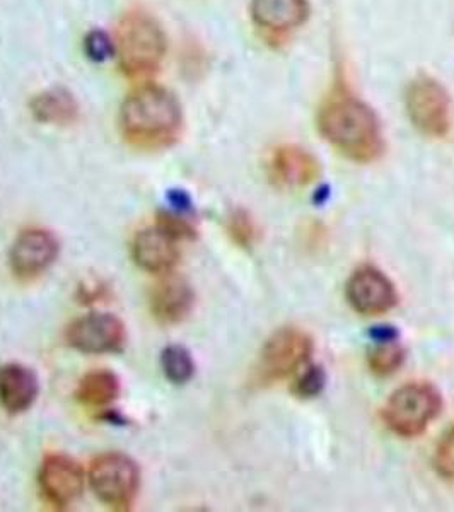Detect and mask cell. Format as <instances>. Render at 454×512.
<instances>
[{"mask_svg":"<svg viewBox=\"0 0 454 512\" xmlns=\"http://www.w3.org/2000/svg\"><path fill=\"white\" fill-rule=\"evenodd\" d=\"M318 130L333 149L356 163H373L385 152L376 113L344 86H337L321 103Z\"/></svg>","mask_w":454,"mask_h":512,"instance_id":"1","label":"cell"},{"mask_svg":"<svg viewBox=\"0 0 454 512\" xmlns=\"http://www.w3.org/2000/svg\"><path fill=\"white\" fill-rule=\"evenodd\" d=\"M118 123L130 146L142 151H161L180 140L183 110L168 89L144 86L123 101Z\"/></svg>","mask_w":454,"mask_h":512,"instance_id":"2","label":"cell"},{"mask_svg":"<svg viewBox=\"0 0 454 512\" xmlns=\"http://www.w3.org/2000/svg\"><path fill=\"white\" fill-rule=\"evenodd\" d=\"M168 41L163 26L151 12L134 7L123 14L115 36L118 65L130 79L154 76L166 57Z\"/></svg>","mask_w":454,"mask_h":512,"instance_id":"3","label":"cell"},{"mask_svg":"<svg viewBox=\"0 0 454 512\" xmlns=\"http://www.w3.org/2000/svg\"><path fill=\"white\" fill-rule=\"evenodd\" d=\"M313 350L315 342L308 332L297 326L279 328L263 344L251 381L258 388L274 386L303 369Z\"/></svg>","mask_w":454,"mask_h":512,"instance_id":"4","label":"cell"},{"mask_svg":"<svg viewBox=\"0 0 454 512\" xmlns=\"http://www.w3.org/2000/svg\"><path fill=\"white\" fill-rule=\"evenodd\" d=\"M443 398L429 383H408L390 396L383 408V420L393 434L417 437L441 414Z\"/></svg>","mask_w":454,"mask_h":512,"instance_id":"5","label":"cell"},{"mask_svg":"<svg viewBox=\"0 0 454 512\" xmlns=\"http://www.w3.org/2000/svg\"><path fill=\"white\" fill-rule=\"evenodd\" d=\"M89 483L105 506L127 511L139 494V466L127 454L117 451L99 454L89 466Z\"/></svg>","mask_w":454,"mask_h":512,"instance_id":"6","label":"cell"},{"mask_svg":"<svg viewBox=\"0 0 454 512\" xmlns=\"http://www.w3.org/2000/svg\"><path fill=\"white\" fill-rule=\"evenodd\" d=\"M408 118L420 134L443 139L451 128V99L446 89L431 76L415 77L405 93Z\"/></svg>","mask_w":454,"mask_h":512,"instance_id":"7","label":"cell"},{"mask_svg":"<svg viewBox=\"0 0 454 512\" xmlns=\"http://www.w3.org/2000/svg\"><path fill=\"white\" fill-rule=\"evenodd\" d=\"M65 340L81 354H115L127 344V328L110 313H89L67 326Z\"/></svg>","mask_w":454,"mask_h":512,"instance_id":"8","label":"cell"},{"mask_svg":"<svg viewBox=\"0 0 454 512\" xmlns=\"http://www.w3.org/2000/svg\"><path fill=\"white\" fill-rule=\"evenodd\" d=\"M345 296L359 315H385L398 303V292L390 277L373 265H362L350 275Z\"/></svg>","mask_w":454,"mask_h":512,"instance_id":"9","label":"cell"},{"mask_svg":"<svg viewBox=\"0 0 454 512\" xmlns=\"http://www.w3.org/2000/svg\"><path fill=\"white\" fill-rule=\"evenodd\" d=\"M59 239L41 227H30L19 234L11 253L12 274L21 280H33L45 274L59 256Z\"/></svg>","mask_w":454,"mask_h":512,"instance_id":"10","label":"cell"},{"mask_svg":"<svg viewBox=\"0 0 454 512\" xmlns=\"http://www.w3.org/2000/svg\"><path fill=\"white\" fill-rule=\"evenodd\" d=\"M38 485L48 504L67 509L82 495L84 472L81 465L67 454H48L41 461Z\"/></svg>","mask_w":454,"mask_h":512,"instance_id":"11","label":"cell"},{"mask_svg":"<svg viewBox=\"0 0 454 512\" xmlns=\"http://www.w3.org/2000/svg\"><path fill=\"white\" fill-rule=\"evenodd\" d=\"M320 161L303 147L286 144L270 152L267 175L277 188L299 190L320 178Z\"/></svg>","mask_w":454,"mask_h":512,"instance_id":"12","label":"cell"},{"mask_svg":"<svg viewBox=\"0 0 454 512\" xmlns=\"http://www.w3.org/2000/svg\"><path fill=\"white\" fill-rule=\"evenodd\" d=\"M180 243L158 224L140 229L132 243L134 262L149 274H169L180 260Z\"/></svg>","mask_w":454,"mask_h":512,"instance_id":"13","label":"cell"},{"mask_svg":"<svg viewBox=\"0 0 454 512\" xmlns=\"http://www.w3.org/2000/svg\"><path fill=\"white\" fill-rule=\"evenodd\" d=\"M149 306L152 316L161 325H178L192 313L195 292L187 280L169 272L152 287Z\"/></svg>","mask_w":454,"mask_h":512,"instance_id":"14","label":"cell"},{"mask_svg":"<svg viewBox=\"0 0 454 512\" xmlns=\"http://www.w3.org/2000/svg\"><path fill=\"white\" fill-rule=\"evenodd\" d=\"M40 395V381L30 367L11 362L0 366V405L9 414H23Z\"/></svg>","mask_w":454,"mask_h":512,"instance_id":"15","label":"cell"},{"mask_svg":"<svg viewBox=\"0 0 454 512\" xmlns=\"http://www.w3.org/2000/svg\"><path fill=\"white\" fill-rule=\"evenodd\" d=\"M308 0H253L251 16L263 30L286 33L308 18Z\"/></svg>","mask_w":454,"mask_h":512,"instance_id":"16","label":"cell"},{"mask_svg":"<svg viewBox=\"0 0 454 512\" xmlns=\"http://www.w3.org/2000/svg\"><path fill=\"white\" fill-rule=\"evenodd\" d=\"M30 111L36 122L69 127L79 120L81 106L77 103L76 96L67 89L50 88L31 99Z\"/></svg>","mask_w":454,"mask_h":512,"instance_id":"17","label":"cell"},{"mask_svg":"<svg viewBox=\"0 0 454 512\" xmlns=\"http://www.w3.org/2000/svg\"><path fill=\"white\" fill-rule=\"evenodd\" d=\"M122 391V384L117 374L99 369L84 374L77 383L76 400L89 408H106L117 400Z\"/></svg>","mask_w":454,"mask_h":512,"instance_id":"18","label":"cell"},{"mask_svg":"<svg viewBox=\"0 0 454 512\" xmlns=\"http://www.w3.org/2000/svg\"><path fill=\"white\" fill-rule=\"evenodd\" d=\"M161 367L169 383L187 384L195 376V361L183 345H168L161 352Z\"/></svg>","mask_w":454,"mask_h":512,"instance_id":"19","label":"cell"},{"mask_svg":"<svg viewBox=\"0 0 454 512\" xmlns=\"http://www.w3.org/2000/svg\"><path fill=\"white\" fill-rule=\"evenodd\" d=\"M405 361V349L398 344V338L376 342L367 352V364L376 376H390L402 367Z\"/></svg>","mask_w":454,"mask_h":512,"instance_id":"20","label":"cell"},{"mask_svg":"<svg viewBox=\"0 0 454 512\" xmlns=\"http://www.w3.org/2000/svg\"><path fill=\"white\" fill-rule=\"evenodd\" d=\"M226 231L234 245L250 250L258 239V226L250 212L245 209H236L229 214L226 221Z\"/></svg>","mask_w":454,"mask_h":512,"instance_id":"21","label":"cell"},{"mask_svg":"<svg viewBox=\"0 0 454 512\" xmlns=\"http://www.w3.org/2000/svg\"><path fill=\"white\" fill-rule=\"evenodd\" d=\"M158 226L173 234L178 241H190L197 238V227L185 212L178 210H161L158 214Z\"/></svg>","mask_w":454,"mask_h":512,"instance_id":"22","label":"cell"},{"mask_svg":"<svg viewBox=\"0 0 454 512\" xmlns=\"http://www.w3.org/2000/svg\"><path fill=\"white\" fill-rule=\"evenodd\" d=\"M326 376L323 367L320 366H306L303 367V371L299 373L296 381H294V395L297 398H303V400H311L320 395L323 388H325Z\"/></svg>","mask_w":454,"mask_h":512,"instance_id":"23","label":"cell"},{"mask_svg":"<svg viewBox=\"0 0 454 512\" xmlns=\"http://www.w3.org/2000/svg\"><path fill=\"white\" fill-rule=\"evenodd\" d=\"M434 468L441 477L454 480V425L437 444Z\"/></svg>","mask_w":454,"mask_h":512,"instance_id":"24","label":"cell"},{"mask_svg":"<svg viewBox=\"0 0 454 512\" xmlns=\"http://www.w3.org/2000/svg\"><path fill=\"white\" fill-rule=\"evenodd\" d=\"M84 52L94 62H103L115 53V41L105 31L93 30L84 38Z\"/></svg>","mask_w":454,"mask_h":512,"instance_id":"25","label":"cell"},{"mask_svg":"<svg viewBox=\"0 0 454 512\" xmlns=\"http://www.w3.org/2000/svg\"><path fill=\"white\" fill-rule=\"evenodd\" d=\"M106 296L105 284H99V282H89V284H82L79 287V299L84 304L98 303L99 299H103ZM79 301V303H81Z\"/></svg>","mask_w":454,"mask_h":512,"instance_id":"26","label":"cell"},{"mask_svg":"<svg viewBox=\"0 0 454 512\" xmlns=\"http://www.w3.org/2000/svg\"><path fill=\"white\" fill-rule=\"evenodd\" d=\"M168 200L173 210L185 212V214H188V212L192 210V200H190V197H188L187 193L183 192V190H171V192L168 193Z\"/></svg>","mask_w":454,"mask_h":512,"instance_id":"27","label":"cell"}]
</instances>
